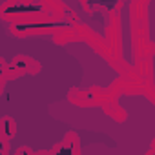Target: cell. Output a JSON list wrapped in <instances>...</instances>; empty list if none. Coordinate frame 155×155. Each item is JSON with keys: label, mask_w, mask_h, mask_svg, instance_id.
Listing matches in <instances>:
<instances>
[{"label": "cell", "mask_w": 155, "mask_h": 155, "mask_svg": "<svg viewBox=\"0 0 155 155\" xmlns=\"http://www.w3.org/2000/svg\"><path fill=\"white\" fill-rule=\"evenodd\" d=\"M88 2V6L93 9V8H104V9H108V11H111L115 6H117V2L119 0H86Z\"/></svg>", "instance_id": "6da1fadb"}]
</instances>
